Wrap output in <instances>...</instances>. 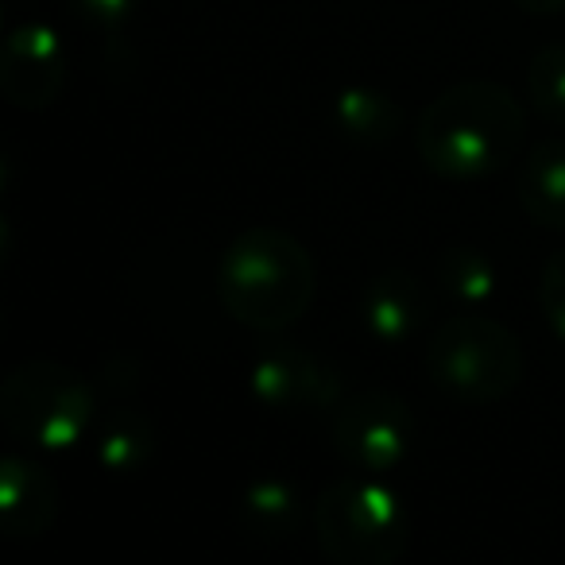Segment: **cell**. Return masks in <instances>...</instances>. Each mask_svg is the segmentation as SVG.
I'll return each mask as SVG.
<instances>
[{
	"mask_svg": "<svg viewBox=\"0 0 565 565\" xmlns=\"http://www.w3.org/2000/svg\"><path fill=\"white\" fill-rule=\"evenodd\" d=\"M526 113L508 86L469 78L438 94L415 125L423 163L441 179H484L523 148Z\"/></svg>",
	"mask_w": 565,
	"mask_h": 565,
	"instance_id": "1",
	"label": "cell"
},
{
	"mask_svg": "<svg viewBox=\"0 0 565 565\" xmlns=\"http://www.w3.org/2000/svg\"><path fill=\"white\" fill-rule=\"evenodd\" d=\"M315 256L275 225L244 228L217 264V299L228 318L256 333H282L315 307Z\"/></svg>",
	"mask_w": 565,
	"mask_h": 565,
	"instance_id": "2",
	"label": "cell"
},
{
	"mask_svg": "<svg viewBox=\"0 0 565 565\" xmlns=\"http://www.w3.org/2000/svg\"><path fill=\"white\" fill-rule=\"evenodd\" d=\"M0 418L20 441L71 449L97 426L94 387L82 372L58 361H24L0 384Z\"/></svg>",
	"mask_w": 565,
	"mask_h": 565,
	"instance_id": "3",
	"label": "cell"
},
{
	"mask_svg": "<svg viewBox=\"0 0 565 565\" xmlns=\"http://www.w3.org/2000/svg\"><path fill=\"white\" fill-rule=\"evenodd\" d=\"M315 534L338 565H392L407 550V511L380 480L345 477L318 495Z\"/></svg>",
	"mask_w": 565,
	"mask_h": 565,
	"instance_id": "4",
	"label": "cell"
},
{
	"mask_svg": "<svg viewBox=\"0 0 565 565\" xmlns=\"http://www.w3.org/2000/svg\"><path fill=\"white\" fill-rule=\"evenodd\" d=\"M426 369L454 399L484 407L511 395L523 380V345L503 322L484 315H457L434 330Z\"/></svg>",
	"mask_w": 565,
	"mask_h": 565,
	"instance_id": "5",
	"label": "cell"
},
{
	"mask_svg": "<svg viewBox=\"0 0 565 565\" xmlns=\"http://www.w3.org/2000/svg\"><path fill=\"white\" fill-rule=\"evenodd\" d=\"M333 449L361 472H395L415 446V415L392 392H361L330 411Z\"/></svg>",
	"mask_w": 565,
	"mask_h": 565,
	"instance_id": "6",
	"label": "cell"
},
{
	"mask_svg": "<svg viewBox=\"0 0 565 565\" xmlns=\"http://www.w3.org/2000/svg\"><path fill=\"white\" fill-rule=\"evenodd\" d=\"M252 392L271 411H333L341 403V376L299 345H271L252 364Z\"/></svg>",
	"mask_w": 565,
	"mask_h": 565,
	"instance_id": "7",
	"label": "cell"
},
{
	"mask_svg": "<svg viewBox=\"0 0 565 565\" xmlns=\"http://www.w3.org/2000/svg\"><path fill=\"white\" fill-rule=\"evenodd\" d=\"M66 82L63 43L47 24H24L4 43L0 89L17 109H47Z\"/></svg>",
	"mask_w": 565,
	"mask_h": 565,
	"instance_id": "8",
	"label": "cell"
},
{
	"mask_svg": "<svg viewBox=\"0 0 565 565\" xmlns=\"http://www.w3.org/2000/svg\"><path fill=\"white\" fill-rule=\"evenodd\" d=\"M0 515L9 539L28 542L51 531L58 519V480L32 457L0 461Z\"/></svg>",
	"mask_w": 565,
	"mask_h": 565,
	"instance_id": "9",
	"label": "cell"
},
{
	"mask_svg": "<svg viewBox=\"0 0 565 565\" xmlns=\"http://www.w3.org/2000/svg\"><path fill=\"white\" fill-rule=\"evenodd\" d=\"M426 318V287L411 271H384L364 291V326L384 345L407 341Z\"/></svg>",
	"mask_w": 565,
	"mask_h": 565,
	"instance_id": "10",
	"label": "cell"
},
{
	"mask_svg": "<svg viewBox=\"0 0 565 565\" xmlns=\"http://www.w3.org/2000/svg\"><path fill=\"white\" fill-rule=\"evenodd\" d=\"M236 526L244 531V539L264 542V546H275V542H287L295 531L302 526V500L287 480H252L248 492L236 503Z\"/></svg>",
	"mask_w": 565,
	"mask_h": 565,
	"instance_id": "11",
	"label": "cell"
},
{
	"mask_svg": "<svg viewBox=\"0 0 565 565\" xmlns=\"http://www.w3.org/2000/svg\"><path fill=\"white\" fill-rule=\"evenodd\" d=\"M519 198L542 228H565V136L534 143L519 174Z\"/></svg>",
	"mask_w": 565,
	"mask_h": 565,
	"instance_id": "12",
	"label": "cell"
},
{
	"mask_svg": "<svg viewBox=\"0 0 565 565\" xmlns=\"http://www.w3.org/2000/svg\"><path fill=\"white\" fill-rule=\"evenodd\" d=\"M97 461L102 469L128 477V472H140L143 465L156 454V426L148 415H140L136 407H117L97 430Z\"/></svg>",
	"mask_w": 565,
	"mask_h": 565,
	"instance_id": "13",
	"label": "cell"
},
{
	"mask_svg": "<svg viewBox=\"0 0 565 565\" xmlns=\"http://www.w3.org/2000/svg\"><path fill=\"white\" fill-rule=\"evenodd\" d=\"M338 128L356 143H387L399 132V105L369 86H353L333 105Z\"/></svg>",
	"mask_w": 565,
	"mask_h": 565,
	"instance_id": "14",
	"label": "cell"
},
{
	"mask_svg": "<svg viewBox=\"0 0 565 565\" xmlns=\"http://www.w3.org/2000/svg\"><path fill=\"white\" fill-rule=\"evenodd\" d=\"M441 291L461 302H484L495 291V267L477 248H449L438 264Z\"/></svg>",
	"mask_w": 565,
	"mask_h": 565,
	"instance_id": "15",
	"label": "cell"
},
{
	"mask_svg": "<svg viewBox=\"0 0 565 565\" xmlns=\"http://www.w3.org/2000/svg\"><path fill=\"white\" fill-rule=\"evenodd\" d=\"M526 97H531L539 117L565 128V43H550V47H542L539 55L531 58Z\"/></svg>",
	"mask_w": 565,
	"mask_h": 565,
	"instance_id": "16",
	"label": "cell"
},
{
	"mask_svg": "<svg viewBox=\"0 0 565 565\" xmlns=\"http://www.w3.org/2000/svg\"><path fill=\"white\" fill-rule=\"evenodd\" d=\"M539 302H542V315H546L550 330L565 341V248L554 252L542 267V279H539Z\"/></svg>",
	"mask_w": 565,
	"mask_h": 565,
	"instance_id": "17",
	"label": "cell"
},
{
	"mask_svg": "<svg viewBox=\"0 0 565 565\" xmlns=\"http://www.w3.org/2000/svg\"><path fill=\"white\" fill-rule=\"evenodd\" d=\"M78 4L94 20H102V24H120L136 9V0H78Z\"/></svg>",
	"mask_w": 565,
	"mask_h": 565,
	"instance_id": "18",
	"label": "cell"
},
{
	"mask_svg": "<svg viewBox=\"0 0 565 565\" xmlns=\"http://www.w3.org/2000/svg\"><path fill=\"white\" fill-rule=\"evenodd\" d=\"M523 12H534V17H554V12H565V0H515Z\"/></svg>",
	"mask_w": 565,
	"mask_h": 565,
	"instance_id": "19",
	"label": "cell"
}]
</instances>
